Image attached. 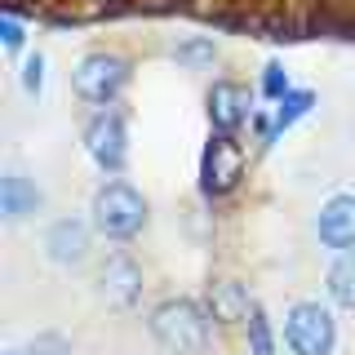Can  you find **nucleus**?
<instances>
[{
    "mask_svg": "<svg viewBox=\"0 0 355 355\" xmlns=\"http://www.w3.org/2000/svg\"><path fill=\"white\" fill-rule=\"evenodd\" d=\"M98 293H103L111 306H120V311L138 306V297H142V266L133 262L129 253L111 249L107 258L98 262Z\"/></svg>",
    "mask_w": 355,
    "mask_h": 355,
    "instance_id": "nucleus-7",
    "label": "nucleus"
},
{
    "mask_svg": "<svg viewBox=\"0 0 355 355\" xmlns=\"http://www.w3.org/2000/svg\"><path fill=\"white\" fill-rule=\"evenodd\" d=\"M324 288H329V302H333V306L355 311V249L338 253V262L329 266V280H324Z\"/></svg>",
    "mask_w": 355,
    "mask_h": 355,
    "instance_id": "nucleus-14",
    "label": "nucleus"
},
{
    "mask_svg": "<svg viewBox=\"0 0 355 355\" xmlns=\"http://www.w3.org/2000/svg\"><path fill=\"white\" fill-rule=\"evenodd\" d=\"M44 67H49V62H44L40 49H31L27 58H22L18 85H22V94H27V98H40V94H44Z\"/></svg>",
    "mask_w": 355,
    "mask_h": 355,
    "instance_id": "nucleus-17",
    "label": "nucleus"
},
{
    "mask_svg": "<svg viewBox=\"0 0 355 355\" xmlns=\"http://www.w3.org/2000/svg\"><path fill=\"white\" fill-rule=\"evenodd\" d=\"M0 40H5L9 53L22 49V22H18V14H9V9H5V18H0Z\"/></svg>",
    "mask_w": 355,
    "mask_h": 355,
    "instance_id": "nucleus-20",
    "label": "nucleus"
},
{
    "mask_svg": "<svg viewBox=\"0 0 355 355\" xmlns=\"http://www.w3.org/2000/svg\"><path fill=\"white\" fill-rule=\"evenodd\" d=\"M71 85L85 103L111 107L120 98V89L129 85V62L120 58V53H85L71 71Z\"/></svg>",
    "mask_w": 355,
    "mask_h": 355,
    "instance_id": "nucleus-5",
    "label": "nucleus"
},
{
    "mask_svg": "<svg viewBox=\"0 0 355 355\" xmlns=\"http://www.w3.org/2000/svg\"><path fill=\"white\" fill-rule=\"evenodd\" d=\"M27 355H71V342H67L62 333H36Z\"/></svg>",
    "mask_w": 355,
    "mask_h": 355,
    "instance_id": "nucleus-19",
    "label": "nucleus"
},
{
    "mask_svg": "<svg viewBox=\"0 0 355 355\" xmlns=\"http://www.w3.org/2000/svg\"><path fill=\"white\" fill-rule=\"evenodd\" d=\"M85 155L98 164L103 173H120L129 160V129H125V111L116 103L98 107L85 125Z\"/></svg>",
    "mask_w": 355,
    "mask_h": 355,
    "instance_id": "nucleus-4",
    "label": "nucleus"
},
{
    "mask_svg": "<svg viewBox=\"0 0 355 355\" xmlns=\"http://www.w3.org/2000/svg\"><path fill=\"white\" fill-rule=\"evenodd\" d=\"M249 116H253V107H249V89L244 85L218 80L214 89H209V125H214L218 133H236Z\"/></svg>",
    "mask_w": 355,
    "mask_h": 355,
    "instance_id": "nucleus-10",
    "label": "nucleus"
},
{
    "mask_svg": "<svg viewBox=\"0 0 355 355\" xmlns=\"http://www.w3.org/2000/svg\"><path fill=\"white\" fill-rule=\"evenodd\" d=\"M311 107H315V94H311V89H288L280 103H275V116H271V138H266V147H275V142H280L284 133L297 125V120H306V116H311Z\"/></svg>",
    "mask_w": 355,
    "mask_h": 355,
    "instance_id": "nucleus-13",
    "label": "nucleus"
},
{
    "mask_svg": "<svg viewBox=\"0 0 355 355\" xmlns=\"http://www.w3.org/2000/svg\"><path fill=\"white\" fill-rule=\"evenodd\" d=\"M40 187L31 182L22 169H5V178H0V214H5V222H22L31 218L40 209Z\"/></svg>",
    "mask_w": 355,
    "mask_h": 355,
    "instance_id": "nucleus-11",
    "label": "nucleus"
},
{
    "mask_svg": "<svg viewBox=\"0 0 355 355\" xmlns=\"http://www.w3.org/2000/svg\"><path fill=\"white\" fill-rule=\"evenodd\" d=\"M44 258L53 266H80L89 258V227L80 218H58L44 231Z\"/></svg>",
    "mask_w": 355,
    "mask_h": 355,
    "instance_id": "nucleus-9",
    "label": "nucleus"
},
{
    "mask_svg": "<svg viewBox=\"0 0 355 355\" xmlns=\"http://www.w3.org/2000/svg\"><path fill=\"white\" fill-rule=\"evenodd\" d=\"M284 347L293 355H333L338 347V320L324 302L302 297V302L288 306L284 315Z\"/></svg>",
    "mask_w": 355,
    "mask_h": 355,
    "instance_id": "nucleus-3",
    "label": "nucleus"
},
{
    "mask_svg": "<svg viewBox=\"0 0 355 355\" xmlns=\"http://www.w3.org/2000/svg\"><path fill=\"white\" fill-rule=\"evenodd\" d=\"M240 173H244V151H240L236 133L214 129V138H209V147H205V160H200V187H205V196L209 200L227 196L231 187L240 182Z\"/></svg>",
    "mask_w": 355,
    "mask_h": 355,
    "instance_id": "nucleus-6",
    "label": "nucleus"
},
{
    "mask_svg": "<svg viewBox=\"0 0 355 355\" xmlns=\"http://www.w3.org/2000/svg\"><path fill=\"white\" fill-rule=\"evenodd\" d=\"M249 355H275V338H271V320L262 306L249 311Z\"/></svg>",
    "mask_w": 355,
    "mask_h": 355,
    "instance_id": "nucleus-16",
    "label": "nucleus"
},
{
    "mask_svg": "<svg viewBox=\"0 0 355 355\" xmlns=\"http://www.w3.org/2000/svg\"><path fill=\"white\" fill-rule=\"evenodd\" d=\"M249 293H244V284L236 280H218L214 288H209V315L222 320V324H236V320H249Z\"/></svg>",
    "mask_w": 355,
    "mask_h": 355,
    "instance_id": "nucleus-12",
    "label": "nucleus"
},
{
    "mask_svg": "<svg viewBox=\"0 0 355 355\" xmlns=\"http://www.w3.org/2000/svg\"><path fill=\"white\" fill-rule=\"evenodd\" d=\"M94 231L107 240H133L142 227H147V200L138 196V187L125 182V178H111L94 191Z\"/></svg>",
    "mask_w": 355,
    "mask_h": 355,
    "instance_id": "nucleus-1",
    "label": "nucleus"
},
{
    "mask_svg": "<svg viewBox=\"0 0 355 355\" xmlns=\"http://www.w3.org/2000/svg\"><path fill=\"white\" fill-rule=\"evenodd\" d=\"M5 355H27V351H5Z\"/></svg>",
    "mask_w": 355,
    "mask_h": 355,
    "instance_id": "nucleus-21",
    "label": "nucleus"
},
{
    "mask_svg": "<svg viewBox=\"0 0 355 355\" xmlns=\"http://www.w3.org/2000/svg\"><path fill=\"white\" fill-rule=\"evenodd\" d=\"M288 89H293V85H288V71H284L280 62H266V67H262V98L280 103V98L288 94Z\"/></svg>",
    "mask_w": 355,
    "mask_h": 355,
    "instance_id": "nucleus-18",
    "label": "nucleus"
},
{
    "mask_svg": "<svg viewBox=\"0 0 355 355\" xmlns=\"http://www.w3.org/2000/svg\"><path fill=\"white\" fill-rule=\"evenodd\" d=\"M151 338L173 355H200L209 347V311L191 297H169L151 311Z\"/></svg>",
    "mask_w": 355,
    "mask_h": 355,
    "instance_id": "nucleus-2",
    "label": "nucleus"
},
{
    "mask_svg": "<svg viewBox=\"0 0 355 355\" xmlns=\"http://www.w3.org/2000/svg\"><path fill=\"white\" fill-rule=\"evenodd\" d=\"M315 240L324 249H355V191H333L315 214Z\"/></svg>",
    "mask_w": 355,
    "mask_h": 355,
    "instance_id": "nucleus-8",
    "label": "nucleus"
},
{
    "mask_svg": "<svg viewBox=\"0 0 355 355\" xmlns=\"http://www.w3.org/2000/svg\"><path fill=\"white\" fill-rule=\"evenodd\" d=\"M169 58L182 62V67H209V62L218 58V44L209 40V36H187V40H178L173 49H169Z\"/></svg>",
    "mask_w": 355,
    "mask_h": 355,
    "instance_id": "nucleus-15",
    "label": "nucleus"
}]
</instances>
